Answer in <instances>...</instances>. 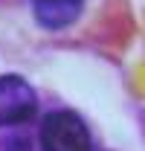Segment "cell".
Segmentation results:
<instances>
[{"label": "cell", "mask_w": 145, "mask_h": 151, "mask_svg": "<svg viewBox=\"0 0 145 151\" xmlns=\"http://www.w3.org/2000/svg\"><path fill=\"white\" fill-rule=\"evenodd\" d=\"M41 151H93L90 131L75 111H52L41 122Z\"/></svg>", "instance_id": "6da1fadb"}, {"label": "cell", "mask_w": 145, "mask_h": 151, "mask_svg": "<svg viewBox=\"0 0 145 151\" xmlns=\"http://www.w3.org/2000/svg\"><path fill=\"white\" fill-rule=\"evenodd\" d=\"M38 113V96L23 76H0V128H15Z\"/></svg>", "instance_id": "7a4b0ae2"}, {"label": "cell", "mask_w": 145, "mask_h": 151, "mask_svg": "<svg viewBox=\"0 0 145 151\" xmlns=\"http://www.w3.org/2000/svg\"><path fill=\"white\" fill-rule=\"evenodd\" d=\"M84 0H32L35 20L44 29H64L78 20Z\"/></svg>", "instance_id": "3957f363"}]
</instances>
